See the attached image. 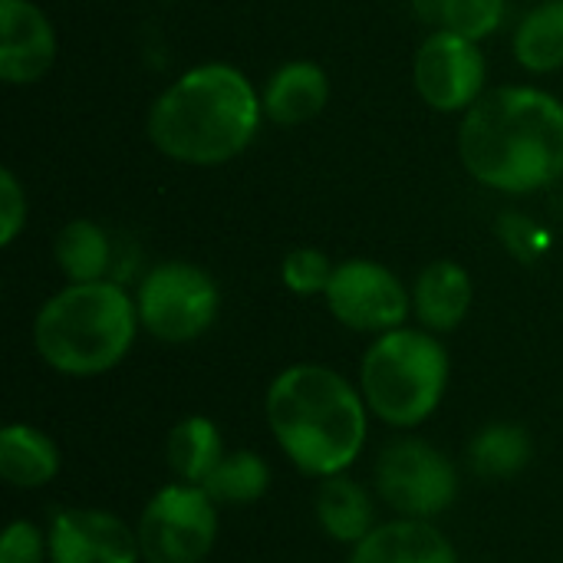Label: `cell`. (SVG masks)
<instances>
[{
	"mask_svg": "<svg viewBox=\"0 0 563 563\" xmlns=\"http://www.w3.org/2000/svg\"><path fill=\"white\" fill-rule=\"evenodd\" d=\"M261 119V92L238 66L201 63L158 92L145 132L165 158L191 168H218L254 142Z\"/></svg>",
	"mask_w": 563,
	"mask_h": 563,
	"instance_id": "7a4b0ae2",
	"label": "cell"
},
{
	"mask_svg": "<svg viewBox=\"0 0 563 563\" xmlns=\"http://www.w3.org/2000/svg\"><path fill=\"white\" fill-rule=\"evenodd\" d=\"M135 297L115 280L66 284L33 317V346L59 376H102L115 369L139 336Z\"/></svg>",
	"mask_w": 563,
	"mask_h": 563,
	"instance_id": "277c9868",
	"label": "cell"
},
{
	"mask_svg": "<svg viewBox=\"0 0 563 563\" xmlns=\"http://www.w3.org/2000/svg\"><path fill=\"white\" fill-rule=\"evenodd\" d=\"M534 459V439L518 422H488L468 445V465L478 478L505 482L521 475Z\"/></svg>",
	"mask_w": 563,
	"mask_h": 563,
	"instance_id": "d6986e66",
	"label": "cell"
},
{
	"mask_svg": "<svg viewBox=\"0 0 563 563\" xmlns=\"http://www.w3.org/2000/svg\"><path fill=\"white\" fill-rule=\"evenodd\" d=\"M465 172L501 195H531L563 178V102L534 86L485 92L459 125Z\"/></svg>",
	"mask_w": 563,
	"mask_h": 563,
	"instance_id": "6da1fadb",
	"label": "cell"
},
{
	"mask_svg": "<svg viewBox=\"0 0 563 563\" xmlns=\"http://www.w3.org/2000/svg\"><path fill=\"white\" fill-rule=\"evenodd\" d=\"M49 563H139V534L106 508H56L46 528Z\"/></svg>",
	"mask_w": 563,
	"mask_h": 563,
	"instance_id": "8fae6325",
	"label": "cell"
},
{
	"mask_svg": "<svg viewBox=\"0 0 563 563\" xmlns=\"http://www.w3.org/2000/svg\"><path fill=\"white\" fill-rule=\"evenodd\" d=\"M452 376L445 343L429 330L379 333L360 363V393L369 416L393 429H419L435 416Z\"/></svg>",
	"mask_w": 563,
	"mask_h": 563,
	"instance_id": "5b68a950",
	"label": "cell"
},
{
	"mask_svg": "<svg viewBox=\"0 0 563 563\" xmlns=\"http://www.w3.org/2000/svg\"><path fill=\"white\" fill-rule=\"evenodd\" d=\"M488 63L475 40L452 30H432L412 59V82L435 112H468L485 96Z\"/></svg>",
	"mask_w": 563,
	"mask_h": 563,
	"instance_id": "30bf717a",
	"label": "cell"
},
{
	"mask_svg": "<svg viewBox=\"0 0 563 563\" xmlns=\"http://www.w3.org/2000/svg\"><path fill=\"white\" fill-rule=\"evenodd\" d=\"M264 119L294 129L313 122L330 102V76L313 59H290L277 66L261 92Z\"/></svg>",
	"mask_w": 563,
	"mask_h": 563,
	"instance_id": "9a60e30c",
	"label": "cell"
},
{
	"mask_svg": "<svg viewBox=\"0 0 563 563\" xmlns=\"http://www.w3.org/2000/svg\"><path fill=\"white\" fill-rule=\"evenodd\" d=\"M475 303V280L459 261H432L412 284V313L422 330L455 333Z\"/></svg>",
	"mask_w": 563,
	"mask_h": 563,
	"instance_id": "5bb4252c",
	"label": "cell"
},
{
	"mask_svg": "<svg viewBox=\"0 0 563 563\" xmlns=\"http://www.w3.org/2000/svg\"><path fill=\"white\" fill-rule=\"evenodd\" d=\"M139 323L162 343H191L205 336L221 310L214 277L188 261L155 264L135 290Z\"/></svg>",
	"mask_w": 563,
	"mask_h": 563,
	"instance_id": "8992f818",
	"label": "cell"
},
{
	"mask_svg": "<svg viewBox=\"0 0 563 563\" xmlns=\"http://www.w3.org/2000/svg\"><path fill=\"white\" fill-rule=\"evenodd\" d=\"M333 261L317 247H294L280 261V284L297 297H323L333 277Z\"/></svg>",
	"mask_w": 563,
	"mask_h": 563,
	"instance_id": "603a6c76",
	"label": "cell"
},
{
	"mask_svg": "<svg viewBox=\"0 0 563 563\" xmlns=\"http://www.w3.org/2000/svg\"><path fill=\"white\" fill-rule=\"evenodd\" d=\"M501 20H505V0H445L442 30L482 43L501 26Z\"/></svg>",
	"mask_w": 563,
	"mask_h": 563,
	"instance_id": "cb8c5ba5",
	"label": "cell"
},
{
	"mask_svg": "<svg viewBox=\"0 0 563 563\" xmlns=\"http://www.w3.org/2000/svg\"><path fill=\"white\" fill-rule=\"evenodd\" d=\"M218 508L228 505V508H241V505H254L267 495L271 488V468L267 462L251 452V449H238V452H228L218 468L198 485Z\"/></svg>",
	"mask_w": 563,
	"mask_h": 563,
	"instance_id": "7402d4cb",
	"label": "cell"
},
{
	"mask_svg": "<svg viewBox=\"0 0 563 563\" xmlns=\"http://www.w3.org/2000/svg\"><path fill=\"white\" fill-rule=\"evenodd\" d=\"M56 26L33 0H0V79L33 86L56 63Z\"/></svg>",
	"mask_w": 563,
	"mask_h": 563,
	"instance_id": "7c38bea8",
	"label": "cell"
},
{
	"mask_svg": "<svg viewBox=\"0 0 563 563\" xmlns=\"http://www.w3.org/2000/svg\"><path fill=\"white\" fill-rule=\"evenodd\" d=\"M224 455L228 452H224L221 429L208 416H188V419H181L168 432V442H165L168 468L185 485H201L218 468V462Z\"/></svg>",
	"mask_w": 563,
	"mask_h": 563,
	"instance_id": "ffe728a7",
	"label": "cell"
},
{
	"mask_svg": "<svg viewBox=\"0 0 563 563\" xmlns=\"http://www.w3.org/2000/svg\"><path fill=\"white\" fill-rule=\"evenodd\" d=\"M373 485L396 518L435 521L459 498V468L432 442L402 435L376 455Z\"/></svg>",
	"mask_w": 563,
	"mask_h": 563,
	"instance_id": "52a82bcc",
	"label": "cell"
},
{
	"mask_svg": "<svg viewBox=\"0 0 563 563\" xmlns=\"http://www.w3.org/2000/svg\"><path fill=\"white\" fill-rule=\"evenodd\" d=\"M511 49L518 66H525L528 73H554L563 66V0H541L538 7H531L515 36H511Z\"/></svg>",
	"mask_w": 563,
	"mask_h": 563,
	"instance_id": "44dd1931",
	"label": "cell"
},
{
	"mask_svg": "<svg viewBox=\"0 0 563 563\" xmlns=\"http://www.w3.org/2000/svg\"><path fill=\"white\" fill-rule=\"evenodd\" d=\"M49 541L33 521H10L0 538V563H46Z\"/></svg>",
	"mask_w": 563,
	"mask_h": 563,
	"instance_id": "d4e9b609",
	"label": "cell"
},
{
	"mask_svg": "<svg viewBox=\"0 0 563 563\" xmlns=\"http://www.w3.org/2000/svg\"><path fill=\"white\" fill-rule=\"evenodd\" d=\"M323 300L336 323L373 336L399 330L412 313V290H406V284L386 264L369 257L340 261Z\"/></svg>",
	"mask_w": 563,
	"mask_h": 563,
	"instance_id": "9c48e42d",
	"label": "cell"
},
{
	"mask_svg": "<svg viewBox=\"0 0 563 563\" xmlns=\"http://www.w3.org/2000/svg\"><path fill=\"white\" fill-rule=\"evenodd\" d=\"M412 13H416L426 26L442 30V20H445V0H412Z\"/></svg>",
	"mask_w": 563,
	"mask_h": 563,
	"instance_id": "4316f807",
	"label": "cell"
},
{
	"mask_svg": "<svg viewBox=\"0 0 563 563\" xmlns=\"http://www.w3.org/2000/svg\"><path fill=\"white\" fill-rule=\"evenodd\" d=\"M346 563H459V554L435 521L393 518L350 548Z\"/></svg>",
	"mask_w": 563,
	"mask_h": 563,
	"instance_id": "4fadbf2b",
	"label": "cell"
},
{
	"mask_svg": "<svg viewBox=\"0 0 563 563\" xmlns=\"http://www.w3.org/2000/svg\"><path fill=\"white\" fill-rule=\"evenodd\" d=\"M145 563H201L218 541V505L198 485L158 488L135 525Z\"/></svg>",
	"mask_w": 563,
	"mask_h": 563,
	"instance_id": "ba28073f",
	"label": "cell"
},
{
	"mask_svg": "<svg viewBox=\"0 0 563 563\" xmlns=\"http://www.w3.org/2000/svg\"><path fill=\"white\" fill-rule=\"evenodd\" d=\"M264 419L277 449L310 478L350 472L363 455L369 406L343 373L320 363H294L274 376Z\"/></svg>",
	"mask_w": 563,
	"mask_h": 563,
	"instance_id": "3957f363",
	"label": "cell"
},
{
	"mask_svg": "<svg viewBox=\"0 0 563 563\" xmlns=\"http://www.w3.org/2000/svg\"><path fill=\"white\" fill-rule=\"evenodd\" d=\"M53 261L69 284L109 280V267H112L109 234L89 218H73L59 228L53 241Z\"/></svg>",
	"mask_w": 563,
	"mask_h": 563,
	"instance_id": "ac0fdd59",
	"label": "cell"
},
{
	"mask_svg": "<svg viewBox=\"0 0 563 563\" xmlns=\"http://www.w3.org/2000/svg\"><path fill=\"white\" fill-rule=\"evenodd\" d=\"M26 191L13 168H0V244L10 247L26 228Z\"/></svg>",
	"mask_w": 563,
	"mask_h": 563,
	"instance_id": "484cf974",
	"label": "cell"
},
{
	"mask_svg": "<svg viewBox=\"0 0 563 563\" xmlns=\"http://www.w3.org/2000/svg\"><path fill=\"white\" fill-rule=\"evenodd\" d=\"M313 515H317L320 531L343 548H356L379 525L373 492L363 482L350 478L346 472L320 478V488L313 498Z\"/></svg>",
	"mask_w": 563,
	"mask_h": 563,
	"instance_id": "2e32d148",
	"label": "cell"
},
{
	"mask_svg": "<svg viewBox=\"0 0 563 563\" xmlns=\"http://www.w3.org/2000/svg\"><path fill=\"white\" fill-rule=\"evenodd\" d=\"M59 475L56 442L26 422H13L0 432V478L13 488H43Z\"/></svg>",
	"mask_w": 563,
	"mask_h": 563,
	"instance_id": "e0dca14e",
	"label": "cell"
}]
</instances>
